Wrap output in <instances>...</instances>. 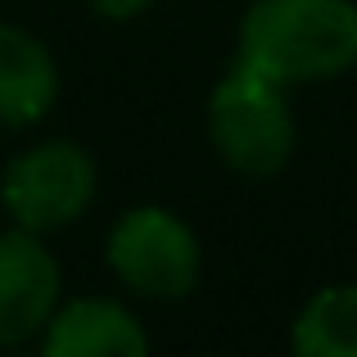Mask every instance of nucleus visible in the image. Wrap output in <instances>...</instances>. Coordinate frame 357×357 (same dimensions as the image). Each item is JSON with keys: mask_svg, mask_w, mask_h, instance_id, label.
Here are the masks:
<instances>
[{"mask_svg": "<svg viewBox=\"0 0 357 357\" xmlns=\"http://www.w3.org/2000/svg\"><path fill=\"white\" fill-rule=\"evenodd\" d=\"M91 5H96L105 18H136V14H145L154 0H91Z\"/></svg>", "mask_w": 357, "mask_h": 357, "instance_id": "9", "label": "nucleus"}, {"mask_svg": "<svg viewBox=\"0 0 357 357\" xmlns=\"http://www.w3.org/2000/svg\"><path fill=\"white\" fill-rule=\"evenodd\" d=\"M59 267L32 231H0V344H23L50 321Z\"/></svg>", "mask_w": 357, "mask_h": 357, "instance_id": "5", "label": "nucleus"}, {"mask_svg": "<svg viewBox=\"0 0 357 357\" xmlns=\"http://www.w3.org/2000/svg\"><path fill=\"white\" fill-rule=\"evenodd\" d=\"M109 267L145 298H185L199 280V244L167 208H131L109 231Z\"/></svg>", "mask_w": 357, "mask_h": 357, "instance_id": "3", "label": "nucleus"}, {"mask_svg": "<svg viewBox=\"0 0 357 357\" xmlns=\"http://www.w3.org/2000/svg\"><path fill=\"white\" fill-rule=\"evenodd\" d=\"M145 349L149 340L140 331V321L109 298L68 303L45 331V353L50 357H140Z\"/></svg>", "mask_w": 357, "mask_h": 357, "instance_id": "6", "label": "nucleus"}, {"mask_svg": "<svg viewBox=\"0 0 357 357\" xmlns=\"http://www.w3.org/2000/svg\"><path fill=\"white\" fill-rule=\"evenodd\" d=\"M5 208L23 231H54L82 218L96 195V163L68 140L36 145L5 167Z\"/></svg>", "mask_w": 357, "mask_h": 357, "instance_id": "4", "label": "nucleus"}, {"mask_svg": "<svg viewBox=\"0 0 357 357\" xmlns=\"http://www.w3.org/2000/svg\"><path fill=\"white\" fill-rule=\"evenodd\" d=\"M289 344L298 357H357V285H331L307 298Z\"/></svg>", "mask_w": 357, "mask_h": 357, "instance_id": "8", "label": "nucleus"}, {"mask_svg": "<svg viewBox=\"0 0 357 357\" xmlns=\"http://www.w3.org/2000/svg\"><path fill=\"white\" fill-rule=\"evenodd\" d=\"M59 77L54 59L36 36L23 27L0 23V122L5 127H32L50 114Z\"/></svg>", "mask_w": 357, "mask_h": 357, "instance_id": "7", "label": "nucleus"}, {"mask_svg": "<svg viewBox=\"0 0 357 357\" xmlns=\"http://www.w3.org/2000/svg\"><path fill=\"white\" fill-rule=\"evenodd\" d=\"M240 63L298 86L357 68L353 0H253L240 23Z\"/></svg>", "mask_w": 357, "mask_h": 357, "instance_id": "1", "label": "nucleus"}, {"mask_svg": "<svg viewBox=\"0 0 357 357\" xmlns=\"http://www.w3.org/2000/svg\"><path fill=\"white\" fill-rule=\"evenodd\" d=\"M208 136L236 172L244 176L280 172L285 158L294 154V114L285 105V86L236 59V68L213 86Z\"/></svg>", "mask_w": 357, "mask_h": 357, "instance_id": "2", "label": "nucleus"}]
</instances>
